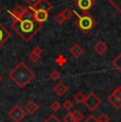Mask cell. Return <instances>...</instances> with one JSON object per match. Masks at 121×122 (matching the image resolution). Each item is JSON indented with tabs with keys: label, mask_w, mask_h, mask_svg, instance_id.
<instances>
[{
	"label": "cell",
	"mask_w": 121,
	"mask_h": 122,
	"mask_svg": "<svg viewBox=\"0 0 121 122\" xmlns=\"http://www.w3.org/2000/svg\"><path fill=\"white\" fill-rule=\"evenodd\" d=\"M1 82H2V76L0 74V83H1Z\"/></svg>",
	"instance_id": "4dcf8cb0"
},
{
	"label": "cell",
	"mask_w": 121,
	"mask_h": 122,
	"mask_svg": "<svg viewBox=\"0 0 121 122\" xmlns=\"http://www.w3.org/2000/svg\"><path fill=\"white\" fill-rule=\"evenodd\" d=\"M84 105L90 112H95L101 105V99L95 92H89L85 98Z\"/></svg>",
	"instance_id": "277c9868"
},
{
	"label": "cell",
	"mask_w": 121,
	"mask_h": 122,
	"mask_svg": "<svg viewBox=\"0 0 121 122\" xmlns=\"http://www.w3.org/2000/svg\"><path fill=\"white\" fill-rule=\"evenodd\" d=\"M107 1L109 4H111V5L114 6V9H115L118 13L121 14V0H107Z\"/></svg>",
	"instance_id": "e0dca14e"
},
{
	"label": "cell",
	"mask_w": 121,
	"mask_h": 122,
	"mask_svg": "<svg viewBox=\"0 0 121 122\" xmlns=\"http://www.w3.org/2000/svg\"><path fill=\"white\" fill-rule=\"evenodd\" d=\"M11 37V33L6 30V28L0 22V47L2 46Z\"/></svg>",
	"instance_id": "7c38bea8"
},
{
	"label": "cell",
	"mask_w": 121,
	"mask_h": 122,
	"mask_svg": "<svg viewBox=\"0 0 121 122\" xmlns=\"http://www.w3.org/2000/svg\"><path fill=\"white\" fill-rule=\"evenodd\" d=\"M25 116V111L21 108L19 105H14L10 112H9V117L14 122H20Z\"/></svg>",
	"instance_id": "8992f818"
},
{
	"label": "cell",
	"mask_w": 121,
	"mask_h": 122,
	"mask_svg": "<svg viewBox=\"0 0 121 122\" xmlns=\"http://www.w3.org/2000/svg\"><path fill=\"white\" fill-rule=\"evenodd\" d=\"M38 108H39L38 104L33 100H29L27 102V104L25 105V111L27 114H29V115L35 114V112L38 111Z\"/></svg>",
	"instance_id": "30bf717a"
},
{
	"label": "cell",
	"mask_w": 121,
	"mask_h": 122,
	"mask_svg": "<svg viewBox=\"0 0 121 122\" xmlns=\"http://www.w3.org/2000/svg\"><path fill=\"white\" fill-rule=\"evenodd\" d=\"M43 23L37 22L33 17L32 8H25L22 13L17 18L13 19L11 28L16 32L24 41H30L39 32Z\"/></svg>",
	"instance_id": "6da1fadb"
},
{
	"label": "cell",
	"mask_w": 121,
	"mask_h": 122,
	"mask_svg": "<svg viewBox=\"0 0 121 122\" xmlns=\"http://www.w3.org/2000/svg\"><path fill=\"white\" fill-rule=\"evenodd\" d=\"M97 120H98V122H108L109 121V117L106 114L102 112L100 116L97 117Z\"/></svg>",
	"instance_id": "d4e9b609"
},
{
	"label": "cell",
	"mask_w": 121,
	"mask_h": 122,
	"mask_svg": "<svg viewBox=\"0 0 121 122\" xmlns=\"http://www.w3.org/2000/svg\"><path fill=\"white\" fill-rule=\"evenodd\" d=\"M83 122H98V120H97V117H95V116L91 115V116H89L85 121H83Z\"/></svg>",
	"instance_id": "f546056e"
},
{
	"label": "cell",
	"mask_w": 121,
	"mask_h": 122,
	"mask_svg": "<svg viewBox=\"0 0 121 122\" xmlns=\"http://www.w3.org/2000/svg\"><path fill=\"white\" fill-rule=\"evenodd\" d=\"M108 103L116 109L121 108V86L117 87L107 98Z\"/></svg>",
	"instance_id": "5b68a950"
},
{
	"label": "cell",
	"mask_w": 121,
	"mask_h": 122,
	"mask_svg": "<svg viewBox=\"0 0 121 122\" xmlns=\"http://www.w3.org/2000/svg\"><path fill=\"white\" fill-rule=\"evenodd\" d=\"M96 0H76V6L79 9L83 14H87V12L92 8Z\"/></svg>",
	"instance_id": "52a82bcc"
},
{
	"label": "cell",
	"mask_w": 121,
	"mask_h": 122,
	"mask_svg": "<svg viewBox=\"0 0 121 122\" xmlns=\"http://www.w3.org/2000/svg\"><path fill=\"white\" fill-rule=\"evenodd\" d=\"M111 65H113V66L121 73V52H120V54L118 55L113 62H111Z\"/></svg>",
	"instance_id": "ac0fdd59"
},
{
	"label": "cell",
	"mask_w": 121,
	"mask_h": 122,
	"mask_svg": "<svg viewBox=\"0 0 121 122\" xmlns=\"http://www.w3.org/2000/svg\"><path fill=\"white\" fill-rule=\"evenodd\" d=\"M53 8L52 3H51L49 0H38V2L36 3V5L33 9L35 10H44V11H51Z\"/></svg>",
	"instance_id": "9c48e42d"
},
{
	"label": "cell",
	"mask_w": 121,
	"mask_h": 122,
	"mask_svg": "<svg viewBox=\"0 0 121 122\" xmlns=\"http://www.w3.org/2000/svg\"><path fill=\"white\" fill-rule=\"evenodd\" d=\"M60 103L59 102V101H54V102H52L50 104V108L52 109L54 112H59L60 111Z\"/></svg>",
	"instance_id": "603a6c76"
},
{
	"label": "cell",
	"mask_w": 121,
	"mask_h": 122,
	"mask_svg": "<svg viewBox=\"0 0 121 122\" xmlns=\"http://www.w3.org/2000/svg\"><path fill=\"white\" fill-rule=\"evenodd\" d=\"M31 8V6H30ZM33 10V17L34 19L36 20L37 22L39 23H44L46 20L48 19V16H49V13L47 11H44V10H35V9L32 8Z\"/></svg>",
	"instance_id": "ba28073f"
},
{
	"label": "cell",
	"mask_w": 121,
	"mask_h": 122,
	"mask_svg": "<svg viewBox=\"0 0 121 122\" xmlns=\"http://www.w3.org/2000/svg\"><path fill=\"white\" fill-rule=\"evenodd\" d=\"M44 122H63V121H60L55 115H50Z\"/></svg>",
	"instance_id": "83f0119b"
},
{
	"label": "cell",
	"mask_w": 121,
	"mask_h": 122,
	"mask_svg": "<svg viewBox=\"0 0 121 122\" xmlns=\"http://www.w3.org/2000/svg\"><path fill=\"white\" fill-rule=\"evenodd\" d=\"M67 90H68V87H67L63 82H60V83L55 84L54 87H53V91H54L57 96H60V97L64 96L65 93L67 92Z\"/></svg>",
	"instance_id": "5bb4252c"
},
{
	"label": "cell",
	"mask_w": 121,
	"mask_h": 122,
	"mask_svg": "<svg viewBox=\"0 0 121 122\" xmlns=\"http://www.w3.org/2000/svg\"><path fill=\"white\" fill-rule=\"evenodd\" d=\"M72 115H73V118L76 122H80L83 120V118H84V116H83V112L81 111H78V109H76L74 112H72Z\"/></svg>",
	"instance_id": "ffe728a7"
},
{
	"label": "cell",
	"mask_w": 121,
	"mask_h": 122,
	"mask_svg": "<svg viewBox=\"0 0 121 122\" xmlns=\"http://www.w3.org/2000/svg\"><path fill=\"white\" fill-rule=\"evenodd\" d=\"M63 122H76L73 118V115L71 112H69L68 114H66L64 116V119H63Z\"/></svg>",
	"instance_id": "cb8c5ba5"
},
{
	"label": "cell",
	"mask_w": 121,
	"mask_h": 122,
	"mask_svg": "<svg viewBox=\"0 0 121 122\" xmlns=\"http://www.w3.org/2000/svg\"><path fill=\"white\" fill-rule=\"evenodd\" d=\"M54 20L56 21L59 25H63L65 21H66V19L64 18V16H63V14L62 13H59L56 16L54 17Z\"/></svg>",
	"instance_id": "484cf974"
},
{
	"label": "cell",
	"mask_w": 121,
	"mask_h": 122,
	"mask_svg": "<svg viewBox=\"0 0 121 122\" xmlns=\"http://www.w3.org/2000/svg\"><path fill=\"white\" fill-rule=\"evenodd\" d=\"M76 25L84 33H87V32L91 31L92 29L96 25V21L95 19L88 14H83V15H80V14L76 13Z\"/></svg>",
	"instance_id": "3957f363"
},
{
	"label": "cell",
	"mask_w": 121,
	"mask_h": 122,
	"mask_svg": "<svg viewBox=\"0 0 121 122\" xmlns=\"http://www.w3.org/2000/svg\"><path fill=\"white\" fill-rule=\"evenodd\" d=\"M41 54H43V50H41V48H39V47H35V48L31 51V53L29 54V60L31 61V62H33V63H36V62H38V61L40 60Z\"/></svg>",
	"instance_id": "8fae6325"
},
{
	"label": "cell",
	"mask_w": 121,
	"mask_h": 122,
	"mask_svg": "<svg viewBox=\"0 0 121 122\" xmlns=\"http://www.w3.org/2000/svg\"><path fill=\"white\" fill-rule=\"evenodd\" d=\"M10 78L19 88H25L29 83H31L35 78V73L31 70L25 62H19L12 71L9 73Z\"/></svg>",
	"instance_id": "7a4b0ae2"
},
{
	"label": "cell",
	"mask_w": 121,
	"mask_h": 122,
	"mask_svg": "<svg viewBox=\"0 0 121 122\" xmlns=\"http://www.w3.org/2000/svg\"><path fill=\"white\" fill-rule=\"evenodd\" d=\"M25 2H27L31 8H34V6L36 5V3L38 2V0H25Z\"/></svg>",
	"instance_id": "f1b7e54d"
},
{
	"label": "cell",
	"mask_w": 121,
	"mask_h": 122,
	"mask_svg": "<svg viewBox=\"0 0 121 122\" xmlns=\"http://www.w3.org/2000/svg\"><path fill=\"white\" fill-rule=\"evenodd\" d=\"M62 106L64 107L66 111H70V109H72V107H73V103L71 102L70 100H65L64 102H63V104H62Z\"/></svg>",
	"instance_id": "7402d4cb"
},
{
	"label": "cell",
	"mask_w": 121,
	"mask_h": 122,
	"mask_svg": "<svg viewBox=\"0 0 121 122\" xmlns=\"http://www.w3.org/2000/svg\"><path fill=\"white\" fill-rule=\"evenodd\" d=\"M0 13H1V9H0Z\"/></svg>",
	"instance_id": "1f68e13d"
},
{
	"label": "cell",
	"mask_w": 121,
	"mask_h": 122,
	"mask_svg": "<svg viewBox=\"0 0 121 122\" xmlns=\"http://www.w3.org/2000/svg\"><path fill=\"white\" fill-rule=\"evenodd\" d=\"M69 52L71 53V55H72L73 57L79 58V57H81V56L83 55V53H84V49H83L82 47L80 46V45H78V44H74L73 46L70 48V50H69Z\"/></svg>",
	"instance_id": "4fadbf2b"
},
{
	"label": "cell",
	"mask_w": 121,
	"mask_h": 122,
	"mask_svg": "<svg viewBox=\"0 0 121 122\" xmlns=\"http://www.w3.org/2000/svg\"><path fill=\"white\" fill-rule=\"evenodd\" d=\"M85 98H86V96L84 95L83 91H78V92L74 95V100H76V102H79V103H84Z\"/></svg>",
	"instance_id": "d6986e66"
},
{
	"label": "cell",
	"mask_w": 121,
	"mask_h": 122,
	"mask_svg": "<svg viewBox=\"0 0 121 122\" xmlns=\"http://www.w3.org/2000/svg\"><path fill=\"white\" fill-rule=\"evenodd\" d=\"M62 14H63L64 18L66 19V21H67V20H69L71 17H72V15H73V11H72V10H70V9H65V10L62 12Z\"/></svg>",
	"instance_id": "44dd1931"
},
{
	"label": "cell",
	"mask_w": 121,
	"mask_h": 122,
	"mask_svg": "<svg viewBox=\"0 0 121 122\" xmlns=\"http://www.w3.org/2000/svg\"><path fill=\"white\" fill-rule=\"evenodd\" d=\"M60 78V73L57 70H52V72L50 73V79H52L53 81H56Z\"/></svg>",
	"instance_id": "4316f807"
},
{
	"label": "cell",
	"mask_w": 121,
	"mask_h": 122,
	"mask_svg": "<svg viewBox=\"0 0 121 122\" xmlns=\"http://www.w3.org/2000/svg\"><path fill=\"white\" fill-rule=\"evenodd\" d=\"M94 50L96 51L99 55H103L104 53L107 51V45L104 43V41H97L96 45L94 46Z\"/></svg>",
	"instance_id": "9a60e30c"
},
{
	"label": "cell",
	"mask_w": 121,
	"mask_h": 122,
	"mask_svg": "<svg viewBox=\"0 0 121 122\" xmlns=\"http://www.w3.org/2000/svg\"><path fill=\"white\" fill-rule=\"evenodd\" d=\"M25 8H22L20 4H17V5H15V8L13 9V10H9L8 11V14L10 15V17L13 19H15V18H17L18 16L20 15V14L22 13V11H24Z\"/></svg>",
	"instance_id": "2e32d148"
}]
</instances>
